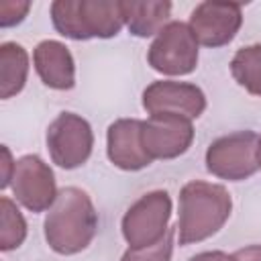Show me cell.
Instances as JSON below:
<instances>
[{
	"label": "cell",
	"mask_w": 261,
	"mask_h": 261,
	"mask_svg": "<svg viewBox=\"0 0 261 261\" xmlns=\"http://www.w3.org/2000/svg\"><path fill=\"white\" fill-rule=\"evenodd\" d=\"M96 232L98 212L90 194L77 186L61 188L43 222L49 249L65 257L77 255L92 245Z\"/></svg>",
	"instance_id": "1"
},
{
	"label": "cell",
	"mask_w": 261,
	"mask_h": 261,
	"mask_svg": "<svg viewBox=\"0 0 261 261\" xmlns=\"http://www.w3.org/2000/svg\"><path fill=\"white\" fill-rule=\"evenodd\" d=\"M177 208L175 239L177 245L188 247L214 237L228 222L232 196L220 184L192 179L179 190Z\"/></svg>",
	"instance_id": "2"
},
{
	"label": "cell",
	"mask_w": 261,
	"mask_h": 261,
	"mask_svg": "<svg viewBox=\"0 0 261 261\" xmlns=\"http://www.w3.org/2000/svg\"><path fill=\"white\" fill-rule=\"evenodd\" d=\"M55 31L67 39H110L124 27L120 0H55L49 8Z\"/></svg>",
	"instance_id": "3"
},
{
	"label": "cell",
	"mask_w": 261,
	"mask_h": 261,
	"mask_svg": "<svg viewBox=\"0 0 261 261\" xmlns=\"http://www.w3.org/2000/svg\"><path fill=\"white\" fill-rule=\"evenodd\" d=\"M171 196L165 190H151L135 200L120 220V232L126 245L130 249H143L161 243L171 230Z\"/></svg>",
	"instance_id": "4"
},
{
	"label": "cell",
	"mask_w": 261,
	"mask_h": 261,
	"mask_svg": "<svg viewBox=\"0 0 261 261\" xmlns=\"http://www.w3.org/2000/svg\"><path fill=\"white\" fill-rule=\"evenodd\" d=\"M257 143L259 135L245 128L232 130L214 139L204 155L206 169L226 181H245L259 171L257 163Z\"/></svg>",
	"instance_id": "5"
},
{
	"label": "cell",
	"mask_w": 261,
	"mask_h": 261,
	"mask_svg": "<svg viewBox=\"0 0 261 261\" xmlns=\"http://www.w3.org/2000/svg\"><path fill=\"white\" fill-rule=\"evenodd\" d=\"M200 59V43L196 41L188 22L169 20L151 41L147 49V63L163 75H188L196 69Z\"/></svg>",
	"instance_id": "6"
},
{
	"label": "cell",
	"mask_w": 261,
	"mask_h": 261,
	"mask_svg": "<svg viewBox=\"0 0 261 261\" xmlns=\"http://www.w3.org/2000/svg\"><path fill=\"white\" fill-rule=\"evenodd\" d=\"M51 161L61 169L82 167L94 149V133L90 122L75 112L57 114L45 135Z\"/></svg>",
	"instance_id": "7"
},
{
	"label": "cell",
	"mask_w": 261,
	"mask_h": 261,
	"mask_svg": "<svg viewBox=\"0 0 261 261\" xmlns=\"http://www.w3.org/2000/svg\"><path fill=\"white\" fill-rule=\"evenodd\" d=\"M10 188L14 200L31 212L49 210L59 194L53 169L39 155H22L16 159Z\"/></svg>",
	"instance_id": "8"
},
{
	"label": "cell",
	"mask_w": 261,
	"mask_h": 261,
	"mask_svg": "<svg viewBox=\"0 0 261 261\" xmlns=\"http://www.w3.org/2000/svg\"><path fill=\"white\" fill-rule=\"evenodd\" d=\"M243 24V6L237 2L206 0L196 4L188 27L202 47L218 49L228 45Z\"/></svg>",
	"instance_id": "9"
},
{
	"label": "cell",
	"mask_w": 261,
	"mask_h": 261,
	"mask_svg": "<svg viewBox=\"0 0 261 261\" xmlns=\"http://www.w3.org/2000/svg\"><path fill=\"white\" fill-rule=\"evenodd\" d=\"M143 108L149 116L173 114L194 120L206 110V94L190 82L157 80L143 90Z\"/></svg>",
	"instance_id": "10"
},
{
	"label": "cell",
	"mask_w": 261,
	"mask_h": 261,
	"mask_svg": "<svg viewBox=\"0 0 261 261\" xmlns=\"http://www.w3.org/2000/svg\"><path fill=\"white\" fill-rule=\"evenodd\" d=\"M194 124L190 118L173 114H153L143 120V147L155 159H175L194 143Z\"/></svg>",
	"instance_id": "11"
},
{
	"label": "cell",
	"mask_w": 261,
	"mask_h": 261,
	"mask_svg": "<svg viewBox=\"0 0 261 261\" xmlns=\"http://www.w3.org/2000/svg\"><path fill=\"white\" fill-rule=\"evenodd\" d=\"M106 155L122 171H141L153 163L143 147V120L116 118L106 130Z\"/></svg>",
	"instance_id": "12"
},
{
	"label": "cell",
	"mask_w": 261,
	"mask_h": 261,
	"mask_svg": "<svg viewBox=\"0 0 261 261\" xmlns=\"http://www.w3.org/2000/svg\"><path fill=\"white\" fill-rule=\"evenodd\" d=\"M33 65L41 82L51 90H71L75 86V61L67 45L45 39L33 49Z\"/></svg>",
	"instance_id": "13"
},
{
	"label": "cell",
	"mask_w": 261,
	"mask_h": 261,
	"mask_svg": "<svg viewBox=\"0 0 261 261\" xmlns=\"http://www.w3.org/2000/svg\"><path fill=\"white\" fill-rule=\"evenodd\" d=\"M124 27L135 37H151L157 35L167 22L171 14V2L167 0H120Z\"/></svg>",
	"instance_id": "14"
},
{
	"label": "cell",
	"mask_w": 261,
	"mask_h": 261,
	"mask_svg": "<svg viewBox=\"0 0 261 261\" xmlns=\"http://www.w3.org/2000/svg\"><path fill=\"white\" fill-rule=\"evenodd\" d=\"M29 77V53L16 41L0 45V98L8 100L22 92Z\"/></svg>",
	"instance_id": "15"
},
{
	"label": "cell",
	"mask_w": 261,
	"mask_h": 261,
	"mask_svg": "<svg viewBox=\"0 0 261 261\" xmlns=\"http://www.w3.org/2000/svg\"><path fill=\"white\" fill-rule=\"evenodd\" d=\"M230 75L245 92L261 98V43L237 49L230 59Z\"/></svg>",
	"instance_id": "16"
},
{
	"label": "cell",
	"mask_w": 261,
	"mask_h": 261,
	"mask_svg": "<svg viewBox=\"0 0 261 261\" xmlns=\"http://www.w3.org/2000/svg\"><path fill=\"white\" fill-rule=\"evenodd\" d=\"M27 220L14 200L8 196L0 198V249L4 253L18 249L27 239Z\"/></svg>",
	"instance_id": "17"
},
{
	"label": "cell",
	"mask_w": 261,
	"mask_h": 261,
	"mask_svg": "<svg viewBox=\"0 0 261 261\" xmlns=\"http://www.w3.org/2000/svg\"><path fill=\"white\" fill-rule=\"evenodd\" d=\"M173 239H175V228H171L169 234L153 247H143V249H130L128 247L122 253L120 261H171Z\"/></svg>",
	"instance_id": "18"
},
{
	"label": "cell",
	"mask_w": 261,
	"mask_h": 261,
	"mask_svg": "<svg viewBox=\"0 0 261 261\" xmlns=\"http://www.w3.org/2000/svg\"><path fill=\"white\" fill-rule=\"evenodd\" d=\"M31 10V2H18V0H4L0 2V27L8 29L24 20V16Z\"/></svg>",
	"instance_id": "19"
},
{
	"label": "cell",
	"mask_w": 261,
	"mask_h": 261,
	"mask_svg": "<svg viewBox=\"0 0 261 261\" xmlns=\"http://www.w3.org/2000/svg\"><path fill=\"white\" fill-rule=\"evenodd\" d=\"M0 188L6 190L10 188V181H12V173H14V167H16V159L12 157L10 149L6 145H2V159H0Z\"/></svg>",
	"instance_id": "20"
},
{
	"label": "cell",
	"mask_w": 261,
	"mask_h": 261,
	"mask_svg": "<svg viewBox=\"0 0 261 261\" xmlns=\"http://www.w3.org/2000/svg\"><path fill=\"white\" fill-rule=\"evenodd\" d=\"M230 261H261V245H245L230 253Z\"/></svg>",
	"instance_id": "21"
},
{
	"label": "cell",
	"mask_w": 261,
	"mask_h": 261,
	"mask_svg": "<svg viewBox=\"0 0 261 261\" xmlns=\"http://www.w3.org/2000/svg\"><path fill=\"white\" fill-rule=\"evenodd\" d=\"M188 261H230V255L224 251H202V253L190 257Z\"/></svg>",
	"instance_id": "22"
},
{
	"label": "cell",
	"mask_w": 261,
	"mask_h": 261,
	"mask_svg": "<svg viewBox=\"0 0 261 261\" xmlns=\"http://www.w3.org/2000/svg\"><path fill=\"white\" fill-rule=\"evenodd\" d=\"M257 163H259V169H261V135H259V143H257Z\"/></svg>",
	"instance_id": "23"
}]
</instances>
